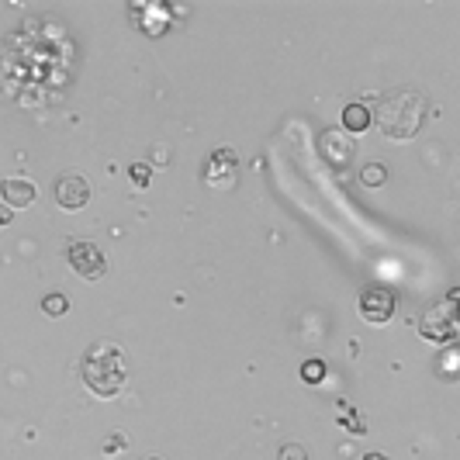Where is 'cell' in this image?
<instances>
[{
    "label": "cell",
    "mask_w": 460,
    "mask_h": 460,
    "mask_svg": "<svg viewBox=\"0 0 460 460\" xmlns=\"http://www.w3.org/2000/svg\"><path fill=\"white\" fill-rule=\"evenodd\" d=\"M419 332H422L426 339H433V343H450V339L457 336V315H454V305H450V301H447V305H433V308L422 315Z\"/></svg>",
    "instance_id": "obj_6"
},
{
    "label": "cell",
    "mask_w": 460,
    "mask_h": 460,
    "mask_svg": "<svg viewBox=\"0 0 460 460\" xmlns=\"http://www.w3.org/2000/svg\"><path fill=\"white\" fill-rule=\"evenodd\" d=\"M356 308H360V319L367 325H384L395 315V295L384 284H367L356 298Z\"/></svg>",
    "instance_id": "obj_3"
},
{
    "label": "cell",
    "mask_w": 460,
    "mask_h": 460,
    "mask_svg": "<svg viewBox=\"0 0 460 460\" xmlns=\"http://www.w3.org/2000/svg\"><path fill=\"white\" fill-rule=\"evenodd\" d=\"M363 460H388V457H384V454H367Z\"/></svg>",
    "instance_id": "obj_17"
},
{
    "label": "cell",
    "mask_w": 460,
    "mask_h": 460,
    "mask_svg": "<svg viewBox=\"0 0 460 460\" xmlns=\"http://www.w3.org/2000/svg\"><path fill=\"white\" fill-rule=\"evenodd\" d=\"M42 312H45V315H53V319H59V315H66V312H70V301H66V295H45V301H42Z\"/></svg>",
    "instance_id": "obj_12"
},
{
    "label": "cell",
    "mask_w": 460,
    "mask_h": 460,
    "mask_svg": "<svg viewBox=\"0 0 460 460\" xmlns=\"http://www.w3.org/2000/svg\"><path fill=\"white\" fill-rule=\"evenodd\" d=\"M301 378L308 380V384L322 380L325 378V363H322V360H305V367H301Z\"/></svg>",
    "instance_id": "obj_13"
},
{
    "label": "cell",
    "mask_w": 460,
    "mask_h": 460,
    "mask_svg": "<svg viewBox=\"0 0 460 460\" xmlns=\"http://www.w3.org/2000/svg\"><path fill=\"white\" fill-rule=\"evenodd\" d=\"M204 184L212 190H232L239 184V156L232 149H215L204 163Z\"/></svg>",
    "instance_id": "obj_4"
},
{
    "label": "cell",
    "mask_w": 460,
    "mask_h": 460,
    "mask_svg": "<svg viewBox=\"0 0 460 460\" xmlns=\"http://www.w3.org/2000/svg\"><path fill=\"white\" fill-rule=\"evenodd\" d=\"M374 125V114L363 108V104H346L343 108V132L346 136H360V132H367Z\"/></svg>",
    "instance_id": "obj_10"
},
{
    "label": "cell",
    "mask_w": 460,
    "mask_h": 460,
    "mask_svg": "<svg viewBox=\"0 0 460 460\" xmlns=\"http://www.w3.org/2000/svg\"><path fill=\"white\" fill-rule=\"evenodd\" d=\"M55 201H59V208H66V212H80L83 204L90 201V184L83 180L80 173H62L59 180H55Z\"/></svg>",
    "instance_id": "obj_8"
},
{
    "label": "cell",
    "mask_w": 460,
    "mask_h": 460,
    "mask_svg": "<svg viewBox=\"0 0 460 460\" xmlns=\"http://www.w3.org/2000/svg\"><path fill=\"white\" fill-rule=\"evenodd\" d=\"M149 177H153L149 163H136V166H132V180H136L138 187H146V184H149Z\"/></svg>",
    "instance_id": "obj_15"
},
{
    "label": "cell",
    "mask_w": 460,
    "mask_h": 460,
    "mask_svg": "<svg viewBox=\"0 0 460 460\" xmlns=\"http://www.w3.org/2000/svg\"><path fill=\"white\" fill-rule=\"evenodd\" d=\"M80 378L97 398H114L128 380V360L114 343H94L83 353Z\"/></svg>",
    "instance_id": "obj_1"
},
{
    "label": "cell",
    "mask_w": 460,
    "mask_h": 460,
    "mask_svg": "<svg viewBox=\"0 0 460 460\" xmlns=\"http://www.w3.org/2000/svg\"><path fill=\"white\" fill-rule=\"evenodd\" d=\"M426 121V101L412 90H391L378 104V128L391 142H408Z\"/></svg>",
    "instance_id": "obj_2"
},
{
    "label": "cell",
    "mask_w": 460,
    "mask_h": 460,
    "mask_svg": "<svg viewBox=\"0 0 460 460\" xmlns=\"http://www.w3.org/2000/svg\"><path fill=\"white\" fill-rule=\"evenodd\" d=\"M0 194H4V201L11 204V208H31L35 204V197H38V190L31 180L25 177H7V180H0Z\"/></svg>",
    "instance_id": "obj_9"
},
{
    "label": "cell",
    "mask_w": 460,
    "mask_h": 460,
    "mask_svg": "<svg viewBox=\"0 0 460 460\" xmlns=\"http://www.w3.org/2000/svg\"><path fill=\"white\" fill-rule=\"evenodd\" d=\"M66 260H70V267L80 273L83 280H101V277L108 273V256H104V249L97 243H87V239L70 246Z\"/></svg>",
    "instance_id": "obj_5"
},
{
    "label": "cell",
    "mask_w": 460,
    "mask_h": 460,
    "mask_svg": "<svg viewBox=\"0 0 460 460\" xmlns=\"http://www.w3.org/2000/svg\"><path fill=\"white\" fill-rule=\"evenodd\" d=\"M388 180V166L384 163H367L363 170H360V184L363 187H380Z\"/></svg>",
    "instance_id": "obj_11"
},
{
    "label": "cell",
    "mask_w": 460,
    "mask_h": 460,
    "mask_svg": "<svg viewBox=\"0 0 460 460\" xmlns=\"http://www.w3.org/2000/svg\"><path fill=\"white\" fill-rule=\"evenodd\" d=\"M277 460H308V454H305V447H301V443H280Z\"/></svg>",
    "instance_id": "obj_14"
},
{
    "label": "cell",
    "mask_w": 460,
    "mask_h": 460,
    "mask_svg": "<svg viewBox=\"0 0 460 460\" xmlns=\"http://www.w3.org/2000/svg\"><path fill=\"white\" fill-rule=\"evenodd\" d=\"M7 221H11V215H7V212H4V208H0V229H4V225H7Z\"/></svg>",
    "instance_id": "obj_16"
},
{
    "label": "cell",
    "mask_w": 460,
    "mask_h": 460,
    "mask_svg": "<svg viewBox=\"0 0 460 460\" xmlns=\"http://www.w3.org/2000/svg\"><path fill=\"white\" fill-rule=\"evenodd\" d=\"M319 153H322L325 166L346 170L353 160V153H356V146H353V138L346 136L343 128H325L322 136H319Z\"/></svg>",
    "instance_id": "obj_7"
}]
</instances>
